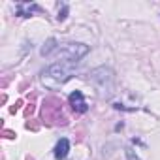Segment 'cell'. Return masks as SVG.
Segmentation results:
<instances>
[{"instance_id": "1", "label": "cell", "mask_w": 160, "mask_h": 160, "mask_svg": "<svg viewBox=\"0 0 160 160\" xmlns=\"http://www.w3.org/2000/svg\"><path fill=\"white\" fill-rule=\"evenodd\" d=\"M79 64H81L79 60H57V62L49 64L45 70H42L40 81L47 89H58L75 75Z\"/></svg>"}, {"instance_id": "2", "label": "cell", "mask_w": 160, "mask_h": 160, "mask_svg": "<svg viewBox=\"0 0 160 160\" xmlns=\"http://www.w3.org/2000/svg\"><path fill=\"white\" fill-rule=\"evenodd\" d=\"M89 81L102 92V94H109L113 91V83H115V73L111 68L108 66H100V68H94L91 73H89Z\"/></svg>"}, {"instance_id": "3", "label": "cell", "mask_w": 160, "mask_h": 160, "mask_svg": "<svg viewBox=\"0 0 160 160\" xmlns=\"http://www.w3.org/2000/svg\"><path fill=\"white\" fill-rule=\"evenodd\" d=\"M87 53H89V45L85 43H64L62 47L58 45L57 49L58 60H79L81 62V58L87 57Z\"/></svg>"}, {"instance_id": "4", "label": "cell", "mask_w": 160, "mask_h": 160, "mask_svg": "<svg viewBox=\"0 0 160 160\" xmlns=\"http://www.w3.org/2000/svg\"><path fill=\"white\" fill-rule=\"evenodd\" d=\"M68 102H70V106H72V109H73L75 113H85V111L89 109V106H87L85 96H83L81 91H73V92L68 96Z\"/></svg>"}, {"instance_id": "5", "label": "cell", "mask_w": 160, "mask_h": 160, "mask_svg": "<svg viewBox=\"0 0 160 160\" xmlns=\"http://www.w3.org/2000/svg\"><path fill=\"white\" fill-rule=\"evenodd\" d=\"M68 152H70V141L66 139V138H62V139H58V143L55 145V158L57 160H64L66 156H68Z\"/></svg>"}, {"instance_id": "6", "label": "cell", "mask_w": 160, "mask_h": 160, "mask_svg": "<svg viewBox=\"0 0 160 160\" xmlns=\"http://www.w3.org/2000/svg\"><path fill=\"white\" fill-rule=\"evenodd\" d=\"M57 49H58V42H57L55 38H49V40L43 43V47H42V55H43V57H49V55H53Z\"/></svg>"}, {"instance_id": "7", "label": "cell", "mask_w": 160, "mask_h": 160, "mask_svg": "<svg viewBox=\"0 0 160 160\" xmlns=\"http://www.w3.org/2000/svg\"><path fill=\"white\" fill-rule=\"evenodd\" d=\"M126 158H128V160H139V158H138V154H134V151H132V149H126Z\"/></svg>"}]
</instances>
